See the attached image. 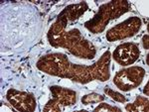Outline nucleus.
I'll return each instance as SVG.
<instances>
[{
  "instance_id": "1",
  "label": "nucleus",
  "mask_w": 149,
  "mask_h": 112,
  "mask_svg": "<svg viewBox=\"0 0 149 112\" xmlns=\"http://www.w3.org/2000/svg\"><path fill=\"white\" fill-rule=\"evenodd\" d=\"M143 75H144V70H142L141 68L134 66V68H128V70L118 71V73L116 75L113 82H117L123 80H127L118 85L119 89L127 91V90L134 88L135 86L140 84Z\"/></svg>"
},
{
  "instance_id": "2",
  "label": "nucleus",
  "mask_w": 149,
  "mask_h": 112,
  "mask_svg": "<svg viewBox=\"0 0 149 112\" xmlns=\"http://www.w3.org/2000/svg\"><path fill=\"white\" fill-rule=\"evenodd\" d=\"M139 56V50L135 44L125 43L116 48L113 53L115 61L121 66H127L134 63Z\"/></svg>"
},
{
  "instance_id": "3",
  "label": "nucleus",
  "mask_w": 149,
  "mask_h": 112,
  "mask_svg": "<svg viewBox=\"0 0 149 112\" xmlns=\"http://www.w3.org/2000/svg\"><path fill=\"white\" fill-rule=\"evenodd\" d=\"M7 99L15 108H17L19 102H20V110H25L23 106H25L26 110H31L30 107H28L29 105L36 106V101H34L32 95L23 93V92H17L15 90H9L7 92Z\"/></svg>"
},
{
  "instance_id": "4",
  "label": "nucleus",
  "mask_w": 149,
  "mask_h": 112,
  "mask_svg": "<svg viewBox=\"0 0 149 112\" xmlns=\"http://www.w3.org/2000/svg\"><path fill=\"white\" fill-rule=\"evenodd\" d=\"M104 100V96L97 93H92V94H88L85 95V96L81 98V102H83L85 105H88V104H92V103H97V102L100 101H103Z\"/></svg>"
},
{
  "instance_id": "5",
  "label": "nucleus",
  "mask_w": 149,
  "mask_h": 112,
  "mask_svg": "<svg viewBox=\"0 0 149 112\" xmlns=\"http://www.w3.org/2000/svg\"><path fill=\"white\" fill-rule=\"evenodd\" d=\"M104 92L109 95L110 98H112L115 101H118V102H125L126 101V98L123 96V95L118 93V92H115L113 90L109 89V87H105Z\"/></svg>"
},
{
  "instance_id": "6",
  "label": "nucleus",
  "mask_w": 149,
  "mask_h": 112,
  "mask_svg": "<svg viewBox=\"0 0 149 112\" xmlns=\"http://www.w3.org/2000/svg\"><path fill=\"white\" fill-rule=\"evenodd\" d=\"M102 110H104V111H121L118 107L110 106L109 104H105V103L100 104V106H97V108L95 109V111H102Z\"/></svg>"
},
{
  "instance_id": "7",
  "label": "nucleus",
  "mask_w": 149,
  "mask_h": 112,
  "mask_svg": "<svg viewBox=\"0 0 149 112\" xmlns=\"http://www.w3.org/2000/svg\"><path fill=\"white\" fill-rule=\"evenodd\" d=\"M147 40H148V35H145L143 37V43H144V47H145V49L147 50L148 49V45H147Z\"/></svg>"
},
{
  "instance_id": "8",
  "label": "nucleus",
  "mask_w": 149,
  "mask_h": 112,
  "mask_svg": "<svg viewBox=\"0 0 149 112\" xmlns=\"http://www.w3.org/2000/svg\"><path fill=\"white\" fill-rule=\"evenodd\" d=\"M143 92L145 93L146 95H148V83L145 85V87H144V90H143Z\"/></svg>"
}]
</instances>
